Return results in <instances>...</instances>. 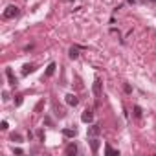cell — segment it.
Instances as JSON below:
<instances>
[{"instance_id": "1", "label": "cell", "mask_w": 156, "mask_h": 156, "mask_svg": "<svg viewBox=\"0 0 156 156\" xmlns=\"http://www.w3.org/2000/svg\"><path fill=\"white\" fill-rule=\"evenodd\" d=\"M19 13H20V11H19L17 6H8V8L4 9V19H6V20H9V19H17Z\"/></svg>"}, {"instance_id": "2", "label": "cell", "mask_w": 156, "mask_h": 156, "mask_svg": "<svg viewBox=\"0 0 156 156\" xmlns=\"http://www.w3.org/2000/svg\"><path fill=\"white\" fill-rule=\"evenodd\" d=\"M81 119H83L85 123H92V119H94V112H92L90 108H87V110L83 112V116H81Z\"/></svg>"}, {"instance_id": "3", "label": "cell", "mask_w": 156, "mask_h": 156, "mask_svg": "<svg viewBox=\"0 0 156 156\" xmlns=\"http://www.w3.org/2000/svg\"><path fill=\"white\" fill-rule=\"evenodd\" d=\"M6 75H8V81H9L11 87H15V85L19 83V81H17V77L13 75V70H11V68H6Z\"/></svg>"}, {"instance_id": "4", "label": "cell", "mask_w": 156, "mask_h": 156, "mask_svg": "<svg viewBox=\"0 0 156 156\" xmlns=\"http://www.w3.org/2000/svg\"><path fill=\"white\" fill-rule=\"evenodd\" d=\"M99 132H101V127H99V125H92V127L88 129V138H96Z\"/></svg>"}, {"instance_id": "5", "label": "cell", "mask_w": 156, "mask_h": 156, "mask_svg": "<svg viewBox=\"0 0 156 156\" xmlns=\"http://www.w3.org/2000/svg\"><path fill=\"white\" fill-rule=\"evenodd\" d=\"M66 103H68L70 107H75L77 103H79V99H77L75 94H68V96H66Z\"/></svg>"}, {"instance_id": "6", "label": "cell", "mask_w": 156, "mask_h": 156, "mask_svg": "<svg viewBox=\"0 0 156 156\" xmlns=\"http://www.w3.org/2000/svg\"><path fill=\"white\" fill-rule=\"evenodd\" d=\"M64 152H66L68 156H73V154L77 152V145H75L73 141H72V143H68V147H66V151H64Z\"/></svg>"}, {"instance_id": "7", "label": "cell", "mask_w": 156, "mask_h": 156, "mask_svg": "<svg viewBox=\"0 0 156 156\" xmlns=\"http://www.w3.org/2000/svg\"><path fill=\"white\" fill-rule=\"evenodd\" d=\"M94 94L101 96V79L99 77H96V81H94Z\"/></svg>"}, {"instance_id": "8", "label": "cell", "mask_w": 156, "mask_h": 156, "mask_svg": "<svg viewBox=\"0 0 156 156\" xmlns=\"http://www.w3.org/2000/svg\"><path fill=\"white\" fill-rule=\"evenodd\" d=\"M31 72H35V64H24L22 66V75H28V73H31Z\"/></svg>"}, {"instance_id": "9", "label": "cell", "mask_w": 156, "mask_h": 156, "mask_svg": "<svg viewBox=\"0 0 156 156\" xmlns=\"http://www.w3.org/2000/svg\"><path fill=\"white\" fill-rule=\"evenodd\" d=\"M75 134H77L75 129H62V136H66V138H73Z\"/></svg>"}, {"instance_id": "10", "label": "cell", "mask_w": 156, "mask_h": 156, "mask_svg": "<svg viewBox=\"0 0 156 156\" xmlns=\"http://www.w3.org/2000/svg\"><path fill=\"white\" fill-rule=\"evenodd\" d=\"M68 55H70V59H77V57H79V48H77V46H72Z\"/></svg>"}, {"instance_id": "11", "label": "cell", "mask_w": 156, "mask_h": 156, "mask_svg": "<svg viewBox=\"0 0 156 156\" xmlns=\"http://www.w3.org/2000/svg\"><path fill=\"white\" fill-rule=\"evenodd\" d=\"M55 68H57V66H55V62H50V64H48V68H46V75H48V77H50V75H53V73H55Z\"/></svg>"}, {"instance_id": "12", "label": "cell", "mask_w": 156, "mask_h": 156, "mask_svg": "<svg viewBox=\"0 0 156 156\" xmlns=\"http://www.w3.org/2000/svg\"><path fill=\"white\" fill-rule=\"evenodd\" d=\"M53 108H55V114H57L59 118H62V116H64V110H62V108H61L57 103H53Z\"/></svg>"}, {"instance_id": "13", "label": "cell", "mask_w": 156, "mask_h": 156, "mask_svg": "<svg viewBox=\"0 0 156 156\" xmlns=\"http://www.w3.org/2000/svg\"><path fill=\"white\" fill-rule=\"evenodd\" d=\"M105 152H107V154H114V156H119V152H118L116 149H112L110 145H107V147H105Z\"/></svg>"}, {"instance_id": "14", "label": "cell", "mask_w": 156, "mask_h": 156, "mask_svg": "<svg viewBox=\"0 0 156 156\" xmlns=\"http://www.w3.org/2000/svg\"><path fill=\"white\" fill-rule=\"evenodd\" d=\"M90 145H92V152H98V149H99V140H92Z\"/></svg>"}, {"instance_id": "15", "label": "cell", "mask_w": 156, "mask_h": 156, "mask_svg": "<svg viewBox=\"0 0 156 156\" xmlns=\"http://www.w3.org/2000/svg\"><path fill=\"white\" fill-rule=\"evenodd\" d=\"M141 114H143V110H141V107H138V105H136V107H134V116H136V118L140 119V118H141Z\"/></svg>"}, {"instance_id": "16", "label": "cell", "mask_w": 156, "mask_h": 156, "mask_svg": "<svg viewBox=\"0 0 156 156\" xmlns=\"http://www.w3.org/2000/svg\"><path fill=\"white\" fill-rule=\"evenodd\" d=\"M22 101H24V99H22V96H17V98H15V105H17V107H20V105H22Z\"/></svg>"}, {"instance_id": "17", "label": "cell", "mask_w": 156, "mask_h": 156, "mask_svg": "<svg viewBox=\"0 0 156 156\" xmlns=\"http://www.w3.org/2000/svg\"><path fill=\"white\" fill-rule=\"evenodd\" d=\"M42 107H44V101H39V103H37V107H35V112H39Z\"/></svg>"}, {"instance_id": "18", "label": "cell", "mask_w": 156, "mask_h": 156, "mask_svg": "<svg viewBox=\"0 0 156 156\" xmlns=\"http://www.w3.org/2000/svg\"><path fill=\"white\" fill-rule=\"evenodd\" d=\"M11 141H22V138H20L19 134H13V136H11Z\"/></svg>"}, {"instance_id": "19", "label": "cell", "mask_w": 156, "mask_h": 156, "mask_svg": "<svg viewBox=\"0 0 156 156\" xmlns=\"http://www.w3.org/2000/svg\"><path fill=\"white\" fill-rule=\"evenodd\" d=\"M0 129H2V130H8V121H2V123H0Z\"/></svg>"}, {"instance_id": "20", "label": "cell", "mask_w": 156, "mask_h": 156, "mask_svg": "<svg viewBox=\"0 0 156 156\" xmlns=\"http://www.w3.org/2000/svg\"><path fill=\"white\" fill-rule=\"evenodd\" d=\"M37 136H39L41 140H44V132H42V130H37Z\"/></svg>"}, {"instance_id": "21", "label": "cell", "mask_w": 156, "mask_h": 156, "mask_svg": "<svg viewBox=\"0 0 156 156\" xmlns=\"http://www.w3.org/2000/svg\"><path fill=\"white\" fill-rule=\"evenodd\" d=\"M125 92H127V94H130V92H132V88H130L129 85H125Z\"/></svg>"}, {"instance_id": "22", "label": "cell", "mask_w": 156, "mask_h": 156, "mask_svg": "<svg viewBox=\"0 0 156 156\" xmlns=\"http://www.w3.org/2000/svg\"><path fill=\"white\" fill-rule=\"evenodd\" d=\"M127 2H130V4H136V0H127Z\"/></svg>"}, {"instance_id": "23", "label": "cell", "mask_w": 156, "mask_h": 156, "mask_svg": "<svg viewBox=\"0 0 156 156\" xmlns=\"http://www.w3.org/2000/svg\"><path fill=\"white\" fill-rule=\"evenodd\" d=\"M149 2H152V4H156V0H149Z\"/></svg>"}]
</instances>
